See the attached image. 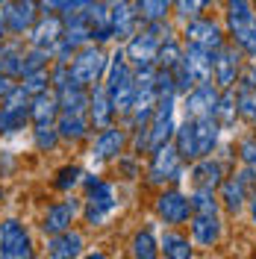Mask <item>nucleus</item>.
<instances>
[{
	"mask_svg": "<svg viewBox=\"0 0 256 259\" xmlns=\"http://www.w3.org/2000/svg\"><path fill=\"white\" fill-rule=\"evenodd\" d=\"M221 6H224L227 41H233L247 59H256V6H253V0H221Z\"/></svg>",
	"mask_w": 256,
	"mask_h": 259,
	"instance_id": "1",
	"label": "nucleus"
},
{
	"mask_svg": "<svg viewBox=\"0 0 256 259\" xmlns=\"http://www.w3.org/2000/svg\"><path fill=\"white\" fill-rule=\"evenodd\" d=\"M183 174H186V162L177 153L174 142H168V145H162V147H153L147 153V171H144L147 186H153V189L177 186L183 180Z\"/></svg>",
	"mask_w": 256,
	"mask_h": 259,
	"instance_id": "2",
	"label": "nucleus"
},
{
	"mask_svg": "<svg viewBox=\"0 0 256 259\" xmlns=\"http://www.w3.org/2000/svg\"><path fill=\"white\" fill-rule=\"evenodd\" d=\"M106 65H109V53L103 50V45L97 41H89L86 48H80L71 62H68V71H71V80L77 85H86L92 89L95 82H103V74H106Z\"/></svg>",
	"mask_w": 256,
	"mask_h": 259,
	"instance_id": "3",
	"label": "nucleus"
},
{
	"mask_svg": "<svg viewBox=\"0 0 256 259\" xmlns=\"http://www.w3.org/2000/svg\"><path fill=\"white\" fill-rule=\"evenodd\" d=\"M118 194H115V183L109 180H97L95 186H89V194L82 200V218L89 227H106L109 218L118 212Z\"/></svg>",
	"mask_w": 256,
	"mask_h": 259,
	"instance_id": "4",
	"label": "nucleus"
},
{
	"mask_svg": "<svg viewBox=\"0 0 256 259\" xmlns=\"http://www.w3.org/2000/svg\"><path fill=\"white\" fill-rule=\"evenodd\" d=\"M180 38L183 45H197V48H206V50H215L227 45V30L218 18L212 15H197V18H189L183 21V30H180Z\"/></svg>",
	"mask_w": 256,
	"mask_h": 259,
	"instance_id": "5",
	"label": "nucleus"
},
{
	"mask_svg": "<svg viewBox=\"0 0 256 259\" xmlns=\"http://www.w3.org/2000/svg\"><path fill=\"white\" fill-rule=\"evenodd\" d=\"M153 215L165 227H186L189 218H192V200L177 186H165V189H159L156 200H153Z\"/></svg>",
	"mask_w": 256,
	"mask_h": 259,
	"instance_id": "6",
	"label": "nucleus"
},
{
	"mask_svg": "<svg viewBox=\"0 0 256 259\" xmlns=\"http://www.w3.org/2000/svg\"><path fill=\"white\" fill-rule=\"evenodd\" d=\"M244 65H247V56L233 41H227L224 48H218L215 50V65H212V80H215V85L218 89L236 85V80H239L241 71H244Z\"/></svg>",
	"mask_w": 256,
	"mask_h": 259,
	"instance_id": "7",
	"label": "nucleus"
},
{
	"mask_svg": "<svg viewBox=\"0 0 256 259\" xmlns=\"http://www.w3.org/2000/svg\"><path fill=\"white\" fill-rule=\"evenodd\" d=\"M38 0H3L0 3V15H3V27L9 35H27L30 27L38 18Z\"/></svg>",
	"mask_w": 256,
	"mask_h": 259,
	"instance_id": "8",
	"label": "nucleus"
},
{
	"mask_svg": "<svg viewBox=\"0 0 256 259\" xmlns=\"http://www.w3.org/2000/svg\"><path fill=\"white\" fill-rule=\"evenodd\" d=\"M218 95H221V89L215 85V80H206V82H197V85H192L186 95L180 97L183 118H206V115H215Z\"/></svg>",
	"mask_w": 256,
	"mask_h": 259,
	"instance_id": "9",
	"label": "nucleus"
},
{
	"mask_svg": "<svg viewBox=\"0 0 256 259\" xmlns=\"http://www.w3.org/2000/svg\"><path fill=\"white\" fill-rule=\"evenodd\" d=\"M189 236H192L194 247H203V250H212V247H218L221 239H224V218H221V212H192V218H189Z\"/></svg>",
	"mask_w": 256,
	"mask_h": 259,
	"instance_id": "10",
	"label": "nucleus"
},
{
	"mask_svg": "<svg viewBox=\"0 0 256 259\" xmlns=\"http://www.w3.org/2000/svg\"><path fill=\"white\" fill-rule=\"evenodd\" d=\"M0 256L3 259H30L32 256V242L27 227L18 218H6L0 224Z\"/></svg>",
	"mask_w": 256,
	"mask_h": 259,
	"instance_id": "11",
	"label": "nucleus"
},
{
	"mask_svg": "<svg viewBox=\"0 0 256 259\" xmlns=\"http://www.w3.org/2000/svg\"><path fill=\"white\" fill-rule=\"evenodd\" d=\"M127 147H130V130L121 127V124H109V127L97 130L95 145H92V159L115 162Z\"/></svg>",
	"mask_w": 256,
	"mask_h": 259,
	"instance_id": "12",
	"label": "nucleus"
},
{
	"mask_svg": "<svg viewBox=\"0 0 256 259\" xmlns=\"http://www.w3.org/2000/svg\"><path fill=\"white\" fill-rule=\"evenodd\" d=\"M250 186H247V180L241 177V174H227L221 180V186H218V200H221V209L227 215H241V212L247 209V200H250Z\"/></svg>",
	"mask_w": 256,
	"mask_h": 259,
	"instance_id": "13",
	"label": "nucleus"
},
{
	"mask_svg": "<svg viewBox=\"0 0 256 259\" xmlns=\"http://www.w3.org/2000/svg\"><path fill=\"white\" fill-rule=\"evenodd\" d=\"M139 27H142V18L136 12L133 0H115V3H109V30H112L115 45H124Z\"/></svg>",
	"mask_w": 256,
	"mask_h": 259,
	"instance_id": "14",
	"label": "nucleus"
},
{
	"mask_svg": "<svg viewBox=\"0 0 256 259\" xmlns=\"http://www.w3.org/2000/svg\"><path fill=\"white\" fill-rule=\"evenodd\" d=\"M62 30H65V21H62L59 12H38L35 24H32L30 32H27V41H30V48L53 50L56 41L62 38Z\"/></svg>",
	"mask_w": 256,
	"mask_h": 259,
	"instance_id": "15",
	"label": "nucleus"
},
{
	"mask_svg": "<svg viewBox=\"0 0 256 259\" xmlns=\"http://www.w3.org/2000/svg\"><path fill=\"white\" fill-rule=\"evenodd\" d=\"M82 203L77 197H68V200H59V203H50L48 212L41 215V233L45 236H56V233H62V230H71V224L77 221V215H80Z\"/></svg>",
	"mask_w": 256,
	"mask_h": 259,
	"instance_id": "16",
	"label": "nucleus"
},
{
	"mask_svg": "<svg viewBox=\"0 0 256 259\" xmlns=\"http://www.w3.org/2000/svg\"><path fill=\"white\" fill-rule=\"evenodd\" d=\"M86 118H89L92 130H103L118 121L115 106H112V100H109V92H106L103 82H95L89 89V112H86Z\"/></svg>",
	"mask_w": 256,
	"mask_h": 259,
	"instance_id": "17",
	"label": "nucleus"
},
{
	"mask_svg": "<svg viewBox=\"0 0 256 259\" xmlns=\"http://www.w3.org/2000/svg\"><path fill=\"white\" fill-rule=\"evenodd\" d=\"M192 133H194V153H197V159H200V156H212V153L221 147L224 130L215 121V115L192 118Z\"/></svg>",
	"mask_w": 256,
	"mask_h": 259,
	"instance_id": "18",
	"label": "nucleus"
},
{
	"mask_svg": "<svg viewBox=\"0 0 256 259\" xmlns=\"http://www.w3.org/2000/svg\"><path fill=\"white\" fill-rule=\"evenodd\" d=\"M53 95L59 100V115H86L89 112V89L77 85L71 77L62 85H56Z\"/></svg>",
	"mask_w": 256,
	"mask_h": 259,
	"instance_id": "19",
	"label": "nucleus"
},
{
	"mask_svg": "<svg viewBox=\"0 0 256 259\" xmlns=\"http://www.w3.org/2000/svg\"><path fill=\"white\" fill-rule=\"evenodd\" d=\"M224 177H227V165L218 159L215 153H212V156H200V159H194L192 168H189V180H192V186H209V189H218Z\"/></svg>",
	"mask_w": 256,
	"mask_h": 259,
	"instance_id": "20",
	"label": "nucleus"
},
{
	"mask_svg": "<svg viewBox=\"0 0 256 259\" xmlns=\"http://www.w3.org/2000/svg\"><path fill=\"white\" fill-rule=\"evenodd\" d=\"M82 18L89 24V32H92V41L97 45H106L112 41V30H109V3L106 0H95L82 9Z\"/></svg>",
	"mask_w": 256,
	"mask_h": 259,
	"instance_id": "21",
	"label": "nucleus"
},
{
	"mask_svg": "<svg viewBox=\"0 0 256 259\" xmlns=\"http://www.w3.org/2000/svg\"><path fill=\"white\" fill-rule=\"evenodd\" d=\"M159 253L165 259H192L194 256L192 236H186L180 227H168L159 236Z\"/></svg>",
	"mask_w": 256,
	"mask_h": 259,
	"instance_id": "22",
	"label": "nucleus"
},
{
	"mask_svg": "<svg viewBox=\"0 0 256 259\" xmlns=\"http://www.w3.org/2000/svg\"><path fill=\"white\" fill-rule=\"evenodd\" d=\"M82 247H86V239H82L80 230H62L56 236H48V256H53V259L80 256Z\"/></svg>",
	"mask_w": 256,
	"mask_h": 259,
	"instance_id": "23",
	"label": "nucleus"
},
{
	"mask_svg": "<svg viewBox=\"0 0 256 259\" xmlns=\"http://www.w3.org/2000/svg\"><path fill=\"white\" fill-rule=\"evenodd\" d=\"M183 62L192 71V77L197 82L212 80V65H215V53L197 45H183Z\"/></svg>",
	"mask_w": 256,
	"mask_h": 259,
	"instance_id": "24",
	"label": "nucleus"
},
{
	"mask_svg": "<svg viewBox=\"0 0 256 259\" xmlns=\"http://www.w3.org/2000/svg\"><path fill=\"white\" fill-rule=\"evenodd\" d=\"M21 68H24V38L21 35H6V41L0 45V74L3 77H21Z\"/></svg>",
	"mask_w": 256,
	"mask_h": 259,
	"instance_id": "25",
	"label": "nucleus"
},
{
	"mask_svg": "<svg viewBox=\"0 0 256 259\" xmlns=\"http://www.w3.org/2000/svg\"><path fill=\"white\" fill-rule=\"evenodd\" d=\"M174 130H177L174 112H153L150 124H147V145H150V150L168 145L174 139Z\"/></svg>",
	"mask_w": 256,
	"mask_h": 259,
	"instance_id": "26",
	"label": "nucleus"
},
{
	"mask_svg": "<svg viewBox=\"0 0 256 259\" xmlns=\"http://www.w3.org/2000/svg\"><path fill=\"white\" fill-rule=\"evenodd\" d=\"M56 118H59V100L53 95V89L30 97V121L32 124H56Z\"/></svg>",
	"mask_w": 256,
	"mask_h": 259,
	"instance_id": "27",
	"label": "nucleus"
},
{
	"mask_svg": "<svg viewBox=\"0 0 256 259\" xmlns=\"http://www.w3.org/2000/svg\"><path fill=\"white\" fill-rule=\"evenodd\" d=\"M56 130H59L62 142H86L95 133L86 115H59L56 118Z\"/></svg>",
	"mask_w": 256,
	"mask_h": 259,
	"instance_id": "28",
	"label": "nucleus"
},
{
	"mask_svg": "<svg viewBox=\"0 0 256 259\" xmlns=\"http://www.w3.org/2000/svg\"><path fill=\"white\" fill-rule=\"evenodd\" d=\"M215 121L221 124V130H224V133H233L236 121H239L236 85H230V89H221V95H218V103H215Z\"/></svg>",
	"mask_w": 256,
	"mask_h": 259,
	"instance_id": "29",
	"label": "nucleus"
},
{
	"mask_svg": "<svg viewBox=\"0 0 256 259\" xmlns=\"http://www.w3.org/2000/svg\"><path fill=\"white\" fill-rule=\"evenodd\" d=\"M180 59H183V38L171 30L168 35H162V41H159V50H156V68H168V71H171Z\"/></svg>",
	"mask_w": 256,
	"mask_h": 259,
	"instance_id": "30",
	"label": "nucleus"
},
{
	"mask_svg": "<svg viewBox=\"0 0 256 259\" xmlns=\"http://www.w3.org/2000/svg\"><path fill=\"white\" fill-rule=\"evenodd\" d=\"M136 12L142 18V24H150V21H168L171 18V9L174 3L171 0H133Z\"/></svg>",
	"mask_w": 256,
	"mask_h": 259,
	"instance_id": "31",
	"label": "nucleus"
},
{
	"mask_svg": "<svg viewBox=\"0 0 256 259\" xmlns=\"http://www.w3.org/2000/svg\"><path fill=\"white\" fill-rule=\"evenodd\" d=\"M130 253H133L136 259H156L159 256V239L153 236L150 227H144V230H139V233L133 236V242H130Z\"/></svg>",
	"mask_w": 256,
	"mask_h": 259,
	"instance_id": "32",
	"label": "nucleus"
},
{
	"mask_svg": "<svg viewBox=\"0 0 256 259\" xmlns=\"http://www.w3.org/2000/svg\"><path fill=\"white\" fill-rule=\"evenodd\" d=\"M189 200H192V212H221V200H218V189H209V186H192L189 192Z\"/></svg>",
	"mask_w": 256,
	"mask_h": 259,
	"instance_id": "33",
	"label": "nucleus"
},
{
	"mask_svg": "<svg viewBox=\"0 0 256 259\" xmlns=\"http://www.w3.org/2000/svg\"><path fill=\"white\" fill-rule=\"evenodd\" d=\"M53 62V50H45V48H30L24 50V68H21V77L24 74H32V71H41V68H50ZM18 77V80H21Z\"/></svg>",
	"mask_w": 256,
	"mask_h": 259,
	"instance_id": "34",
	"label": "nucleus"
},
{
	"mask_svg": "<svg viewBox=\"0 0 256 259\" xmlns=\"http://www.w3.org/2000/svg\"><path fill=\"white\" fill-rule=\"evenodd\" d=\"M209 0H174V9H171V15L183 24V21H189V18H197V15H206L209 12Z\"/></svg>",
	"mask_w": 256,
	"mask_h": 259,
	"instance_id": "35",
	"label": "nucleus"
},
{
	"mask_svg": "<svg viewBox=\"0 0 256 259\" xmlns=\"http://www.w3.org/2000/svg\"><path fill=\"white\" fill-rule=\"evenodd\" d=\"M30 124V112H18V109H6L0 106V136H12L18 130Z\"/></svg>",
	"mask_w": 256,
	"mask_h": 259,
	"instance_id": "36",
	"label": "nucleus"
},
{
	"mask_svg": "<svg viewBox=\"0 0 256 259\" xmlns=\"http://www.w3.org/2000/svg\"><path fill=\"white\" fill-rule=\"evenodd\" d=\"M32 139H35V147H38L41 153L53 150V147L62 142V139H59V130H56V124H32Z\"/></svg>",
	"mask_w": 256,
	"mask_h": 259,
	"instance_id": "37",
	"label": "nucleus"
},
{
	"mask_svg": "<svg viewBox=\"0 0 256 259\" xmlns=\"http://www.w3.org/2000/svg\"><path fill=\"white\" fill-rule=\"evenodd\" d=\"M80 183H82V168L80 165H65V168L56 171V177H53V189L71 194V189H77Z\"/></svg>",
	"mask_w": 256,
	"mask_h": 259,
	"instance_id": "38",
	"label": "nucleus"
},
{
	"mask_svg": "<svg viewBox=\"0 0 256 259\" xmlns=\"http://www.w3.org/2000/svg\"><path fill=\"white\" fill-rule=\"evenodd\" d=\"M24 92L30 97L41 95V92H48L50 89V68H41V71H32V74H24L21 77V82H18Z\"/></svg>",
	"mask_w": 256,
	"mask_h": 259,
	"instance_id": "39",
	"label": "nucleus"
},
{
	"mask_svg": "<svg viewBox=\"0 0 256 259\" xmlns=\"http://www.w3.org/2000/svg\"><path fill=\"white\" fill-rule=\"evenodd\" d=\"M236 159H239V165L256 168V133H247V136L239 139V145H236Z\"/></svg>",
	"mask_w": 256,
	"mask_h": 259,
	"instance_id": "40",
	"label": "nucleus"
},
{
	"mask_svg": "<svg viewBox=\"0 0 256 259\" xmlns=\"http://www.w3.org/2000/svg\"><path fill=\"white\" fill-rule=\"evenodd\" d=\"M171 74H174V85H177V95H180V97L186 95L192 85H197V80L192 77V71L186 68V62H183V59H180L174 68H171Z\"/></svg>",
	"mask_w": 256,
	"mask_h": 259,
	"instance_id": "41",
	"label": "nucleus"
},
{
	"mask_svg": "<svg viewBox=\"0 0 256 259\" xmlns=\"http://www.w3.org/2000/svg\"><path fill=\"white\" fill-rule=\"evenodd\" d=\"M71 6H74V0H38V9H41V12H59V15H62Z\"/></svg>",
	"mask_w": 256,
	"mask_h": 259,
	"instance_id": "42",
	"label": "nucleus"
},
{
	"mask_svg": "<svg viewBox=\"0 0 256 259\" xmlns=\"http://www.w3.org/2000/svg\"><path fill=\"white\" fill-rule=\"evenodd\" d=\"M12 89H15V80H12V77H3V74H0V103L6 100V95H9Z\"/></svg>",
	"mask_w": 256,
	"mask_h": 259,
	"instance_id": "43",
	"label": "nucleus"
},
{
	"mask_svg": "<svg viewBox=\"0 0 256 259\" xmlns=\"http://www.w3.org/2000/svg\"><path fill=\"white\" fill-rule=\"evenodd\" d=\"M247 212H250V224L256 227V189L250 192V200H247Z\"/></svg>",
	"mask_w": 256,
	"mask_h": 259,
	"instance_id": "44",
	"label": "nucleus"
},
{
	"mask_svg": "<svg viewBox=\"0 0 256 259\" xmlns=\"http://www.w3.org/2000/svg\"><path fill=\"white\" fill-rule=\"evenodd\" d=\"M6 35H9V32H6V27H3V15H0V45L6 41Z\"/></svg>",
	"mask_w": 256,
	"mask_h": 259,
	"instance_id": "45",
	"label": "nucleus"
},
{
	"mask_svg": "<svg viewBox=\"0 0 256 259\" xmlns=\"http://www.w3.org/2000/svg\"><path fill=\"white\" fill-rule=\"evenodd\" d=\"M209 3H221V0H209Z\"/></svg>",
	"mask_w": 256,
	"mask_h": 259,
	"instance_id": "46",
	"label": "nucleus"
},
{
	"mask_svg": "<svg viewBox=\"0 0 256 259\" xmlns=\"http://www.w3.org/2000/svg\"><path fill=\"white\" fill-rule=\"evenodd\" d=\"M0 200H3V189H0Z\"/></svg>",
	"mask_w": 256,
	"mask_h": 259,
	"instance_id": "47",
	"label": "nucleus"
},
{
	"mask_svg": "<svg viewBox=\"0 0 256 259\" xmlns=\"http://www.w3.org/2000/svg\"><path fill=\"white\" fill-rule=\"evenodd\" d=\"M106 3H115V0H106Z\"/></svg>",
	"mask_w": 256,
	"mask_h": 259,
	"instance_id": "48",
	"label": "nucleus"
},
{
	"mask_svg": "<svg viewBox=\"0 0 256 259\" xmlns=\"http://www.w3.org/2000/svg\"><path fill=\"white\" fill-rule=\"evenodd\" d=\"M253 6H256V0H253Z\"/></svg>",
	"mask_w": 256,
	"mask_h": 259,
	"instance_id": "49",
	"label": "nucleus"
},
{
	"mask_svg": "<svg viewBox=\"0 0 256 259\" xmlns=\"http://www.w3.org/2000/svg\"><path fill=\"white\" fill-rule=\"evenodd\" d=\"M171 3H174V0H171Z\"/></svg>",
	"mask_w": 256,
	"mask_h": 259,
	"instance_id": "50",
	"label": "nucleus"
},
{
	"mask_svg": "<svg viewBox=\"0 0 256 259\" xmlns=\"http://www.w3.org/2000/svg\"><path fill=\"white\" fill-rule=\"evenodd\" d=\"M253 62H256V59H253Z\"/></svg>",
	"mask_w": 256,
	"mask_h": 259,
	"instance_id": "51",
	"label": "nucleus"
}]
</instances>
